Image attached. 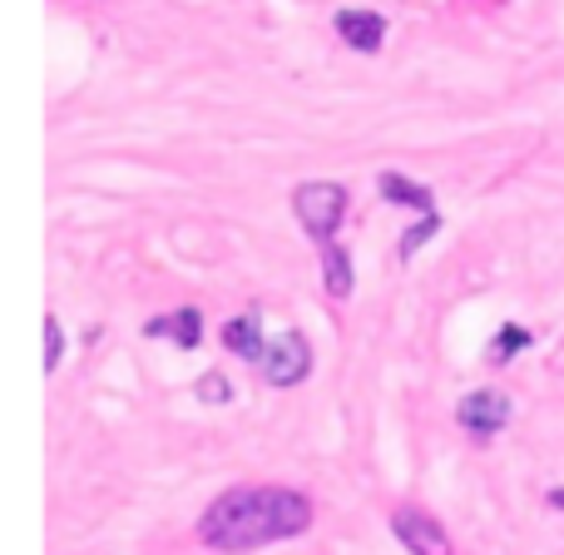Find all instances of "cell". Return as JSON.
<instances>
[{"instance_id": "6da1fadb", "label": "cell", "mask_w": 564, "mask_h": 555, "mask_svg": "<svg viewBox=\"0 0 564 555\" xmlns=\"http://www.w3.org/2000/svg\"><path fill=\"white\" fill-rule=\"evenodd\" d=\"M312 526V501L292 487H234L204 511L198 541L208 551L248 555L273 541H292Z\"/></svg>"}, {"instance_id": "7a4b0ae2", "label": "cell", "mask_w": 564, "mask_h": 555, "mask_svg": "<svg viewBox=\"0 0 564 555\" xmlns=\"http://www.w3.org/2000/svg\"><path fill=\"white\" fill-rule=\"evenodd\" d=\"M377 189H381V199H387V204H401V209H411V214H416V224L406 228V234H401V264H411V258L421 254V248L431 244V238L441 234V209H436V194H431L426 184H416V179H406V174H381L377 179Z\"/></svg>"}, {"instance_id": "3957f363", "label": "cell", "mask_w": 564, "mask_h": 555, "mask_svg": "<svg viewBox=\"0 0 564 555\" xmlns=\"http://www.w3.org/2000/svg\"><path fill=\"white\" fill-rule=\"evenodd\" d=\"M351 209V194L341 184H332V179H312V184H297L292 189V214H297V224L307 228L312 244H337V228L341 218H347Z\"/></svg>"}, {"instance_id": "277c9868", "label": "cell", "mask_w": 564, "mask_h": 555, "mask_svg": "<svg viewBox=\"0 0 564 555\" xmlns=\"http://www.w3.org/2000/svg\"><path fill=\"white\" fill-rule=\"evenodd\" d=\"M263 382L268 387H297V382H307V372H312V348H307V338H302L297 328H288V332H278L273 342H268V352H263Z\"/></svg>"}, {"instance_id": "5b68a950", "label": "cell", "mask_w": 564, "mask_h": 555, "mask_svg": "<svg viewBox=\"0 0 564 555\" xmlns=\"http://www.w3.org/2000/svg\"><path fill=\"white\" fill-rule=\"evenodd\" d=\"M510 417H516V407H510V397L506 392H496V387H476V392H466V397L456 402L460 431H470L476 441H490L496 431H506Z\"/></svg>"}, {"instance_id": "8992f818", "label": "cell", "mask_w": 564, "mask_h": 555, "mask_svg": "<svg viewBox=\"0 0 564 555\" xmlns=\"http://www.w3.org/2000/svg\"><path fill=\"white\" fill-rule=\"evenodd\" d=\"M391 536H397L411 555H456L451 551L446 526H441L436 516H426V511H416V506L391 511Z\"/></svg>"}, {"instance_id": "52a82bcc", "label": "cell", "mask_w": 564, "mask_h": 555, "mask_svg": "<svg viewBox=\"0 0 564 555\" xmlns=\"http://www.w3.org/2000/svg\"><path fill=\"white\" fill-rule=\"evenodd\" d=\"M332 25H337V35L347 40L351 50H361V55H377L381 40H387V15H377V10H337Z\"/></svg>"}, {"instance_id": "ba28073f", "label": "cell", "mask_w": 564, "mask_h": 555, "mask_svg": "<svg viewBox=\"0 0 564 555\" xmlns=\"http://www.w3.org/2000/svg\"><path fill=\"white\" fill-rule=\"evenodd\" d=\"M224 348L238 352L243 362H253V367H263V352H268V342H263V312L248 308V312H238V318H228L224 322Z\"/></svg>"}, {"instance_id": "9c48e42d", "label": "cell", "mask_w": 564, "mask_h": 555, "mask_svg": "<svg viewBox=\"0 0 564 555\" xmlns=\"http://www.w3.org/2000/svg\"><path fill=\"white\" fill-rule=\"evenodd\" d=\"M144 338H174L184 352H194L204 342V312L198 308H178V312H164V318H149L144 322Z\"/></svg>"}, {"instance_id": "30bf717a", "label": "cell", "mask_w": 564, "mask_h": 555, "mask_svg": "<svg viewBox=\"0 0 564 555\" xmlns=\"http://www.w3.org/2000/svg\"><path fill=\"white\" fill-rule=\"evenodd\" d=\"M322 282L332 298H351V254L341 244H322Z\"/></svg>"}, {"instance_id": "8fae6325", "label": "cell", "mask_w": 564, "mask_h": 555, "mask_svg": "<svg viewBox=\"0 0 564 555\" xmlns=\"http://www.w3.org/2000/svg\"><path fill=\"white\" fill-rule=\"evenodd\" d=\"M530 328H520V322H500V332L496 338H490V348H486V362L490 367H506L510 357H516V352H525L530 348Z\"/></svg>"}, {"instance_id": "7c38bea8", "label": "cell", "mask_w": 564, "mask_h": 555, "mask_svg": "<svg viewBox=\"0 0 564 555\" xmlns=\"http://www.w3.org/2000/svg\"><path fill=\"white\" fill-rule=\"evenodd\" d=\"M65 362V332H59V318H45V372H59Z\"/></svg>"}, {"instance_id": "4fadbf2b", "label": "cell", "mask_w": 564, "mask_h": 555, "mask_svg": "<svg viewBox=\"0 0 564 555\" xmlns=\"http://www.w3.org/2000/svg\"><path fill=\"white\" fill-rule=\"evenodd\" d=\"M198 397L214 402V407L234 397V392H228V377H224V372H208V377H198Z\"/></svg>"}]
</instances>
